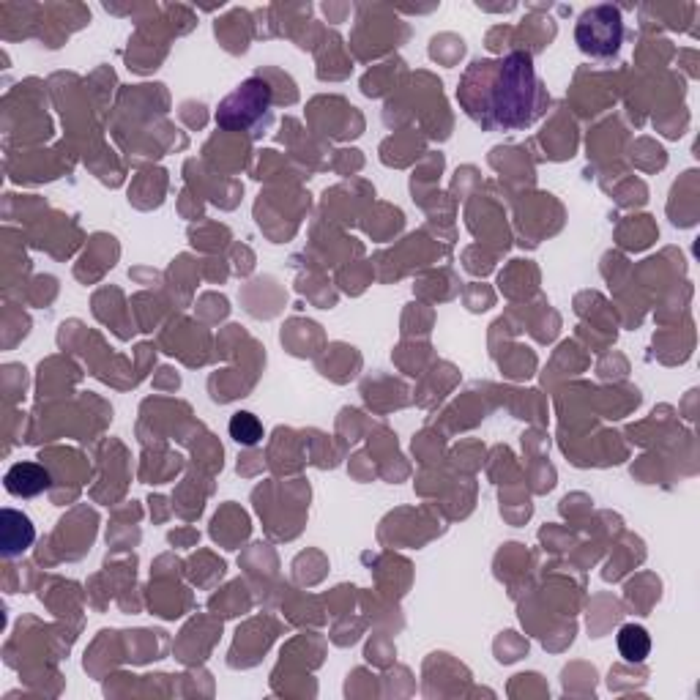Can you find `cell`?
Wrapping results in <instances>:
<instances>
[{
    "label": "cell",
    "mask_w": 700,
    "mask_h": 700,
    "mask_svg": "<svg viewBox=\"0 0 700 700\" xmlns=\"http://www.w3.org/2000/svg\"><path fill=\"white\" fill-rule=\"evenodd\" d=\"M457 99L484 129L515 132L542 115L547 96L528 52H509L493 61H476L465 72Z\"/></svg>",
    "instance_id": "obj_1"
},
{
    "label": "cell",
    "mask_w": 700,
    "mask_h": 700,
    "mask_svg": "<svg viewBox=\"0 0 700 700\" xmlns=\"http://www.w3.org/2000/svg\"><path fill=\"white\" fill-rule=\"evenodd\" d=\"M230 433L238 443H258L260 441V424L252 413H238L230 422Z\"/></svg>",
    "instance_id": "obj_7"
},
{
    "label": "cell",
    "mask_w": 700,
    "mask_h": 700,
    "mask_svg": "<svg viewBox=\"0 0 700 700\" xmlns=\"http://www.w3.org/2000/svg\"><path fill=\"white\" fill-rule=\"evenodd\" d=\"M33 525L31 520L14 509H3V525H0V545H3V556H20L28 547L33 545Z\"/></svg>",
    "instance_id": "obj_4"
},
{
    "label": "cell",
    "mask_w": 700,
    "mask_h": 700,
    "mask_svg": "<svg viewBox=\"0 0 700 700\" xmlns=\"http://www.w3.org/2000/svg\"><path fill=\"white\" fill-rule=\"evenodd\" d=\"M575 42L580 52L591 58H613L624 44V17L616 6L602 3L580 14L575 28Z\"/></svg>",
    "instance_id": "obj_2"
},
{
    "label": "cell",
    "mask_w": 700,
    "mask_h": 700,
    "mask_svg": "<svg viewBox=\"0 0 700 700\" xmlns=\"http://www.w3.org/2000/svg\"><path fill=\"white\" fill-rule=\"evenodd\" d=\"M618 651L627 662H643L651 651V638L646 627L640 624H627L618 632Z\"/></svg>",
    "instance_id": "obj_6"
},
{
    "label": "cell",
    "mask_w": 700,
    "mask_h": 700,
    "mask_svg": "<svg viewBox=\"0 0 700 700\" xmlns=\"http://www.w3.org/2000/svg\"><path fill=\"white\" fill-rule=\"evenodd\" d=\"M268 102H271L268 85L260 83V80H249L233 96H227L225 104L219 107L217 124L227 126V129L255 124L260 115L268 110Z\"/></svg>",
    "instance_id": "obj_3"
},
{
    "label": "cell",
    "mask_w": 700,
    "mask_h": 700,
    "mask_svg": "<svg viewBox=\"0 0 700 700\" xmlns=\"http://www.w3.org/2000/svg\"><path fill=\"white\" fill-rule=\"evenodd\" d=\"M50 487V474L36 463H17L6 474V490L20 498H33Z\"/></svg>",
    "instance_id": "obj_5"
}]
</instances>
